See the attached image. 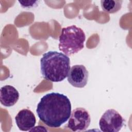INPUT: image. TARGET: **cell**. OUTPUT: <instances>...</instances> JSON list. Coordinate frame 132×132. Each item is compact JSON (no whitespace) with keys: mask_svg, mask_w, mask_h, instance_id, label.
<instances>
[{"mask_svg":"<svg viewBox=\"0 0 132 132\" xmlns=\"http://www.w3.org/2000/svg\"><path fill=\"white\" fill-rule=\"evenodd\" d=\"M18 91L11 85H5L0 89V101L1 104L6 107L14 105L19 98Z\"/></svg>","mask_w":132,"mask_h":132,"instance_id":"8","label":"cell"},{"mask_svg":"<svg viewBox=\"0 0 132 132\" xmlns=\"http://www.w3.org/2000/svg\"><path fill=\"white\" fill-rule=\"evenodd\" d=\"M15 121L18 127L22 131H30L36 123L34 113L28 109H23L19 111L15 117Z\"/></svg>","mask_w":132,"mask_h":132,"instance_id":"7","label":"cell"},{"mask_svg":"<svg viewBox=\"0 0 132 132\" xmlns=\"http://www.w3.org/2000/svg\"><path fill=\"white\" fill-rule=\"evenodd\" d=\"M125 119L114 109L107 110L99 121V126L104 132H118L125 124Z\"/></svg>","mask_w":132,"mask_h":132,"instance_id":"4","label":"cell"},{"mask_svg":"<svg viewBox=\"0 0 132 132\" xmlns=\"http://www.w3.org/2000/svg\"><path fill=\"white\" fill-rule=\"evenodd\" d=\"M36 112L40 120L47 126L58 128L69 120L71 113V103L63 94L51 92L41 98Z\"/></svg>","mask_w":132,"mask_h":132,"instance_id":"1","label":"cell"},{"mask_svg":"<svg viewBox=\"0 0 132 132\" xmlns=\"http://www.w3.org/2000/svg\"><path fill=\"white\" fill-rule=\"evenodd\" d=\"M86 35L83 30L76 25L62 28L59 38V49L68 56L74 55L84 47Z\"/></svg>","mask_w":132,"mask_h":132,"instance_id":"3","label":"cell"},{"mask_svg":"<svg viewBox=\"0 0 132 132\" xmlns=\"http://www.w3.org/2000/svg\"><path fill=\"white\" fill-rule=\"evenodd\" d=\"M90 116L88 111L82 107L74 109L69 118L67 127L73 131H83L90 125Z\"/></svg>","mask_w":132,"mask_h":132,"instance_id":"5","label":"cell"},{"mask_svg":"<svg viewBox=\"0 0 132 132\" xmlns=\"http://www.w3.org/2000/svg\"><path fill=\"white\" fill-rule=\"evenodd\" d=\"M70 69L69 57L60 52L49 51L40 59V70L43 78L52 82H60L66 78Z\"/></svg>","mask_w":132,"mask_h":132,"instance_id":"2","label":"cell"},{"mask_svg":"<svg viewBox=\"0 0 132 132\" xmlns=\"http://www.w3.org/2000/svg\"><path fill=\"white\" fill-rule=\"evenodd\" d=\"M39 1H19L20 5L24 8H30L37 5Z\"/></svg>","mask_w":132,"mask_h":132,"instance_id":"10","label":"cell"},{"mask_svg":"<svg viewBox=\"0 0 132 132\" xmlns=\"http://www.w3.org/2000/svg\"><path fill=\"white\" fill-rule=\"evenodd\" d=\"M89 72L86 67L82 64L72 66L68 75V82L75 88H84L87 84Z\"/></svg>","mask_w":132,"mask_h":132,"instance_id":"6","label":"cell"},{"mask_svg":"<svg viewBox=\"0 0 132 132\" xmlns=\"http://www.w3.org/2000/svg\"><path fill=\"white\" fill-rule=\"evenodd\" d=\"M121 0H102L101 5L102 10L108 13H114L119 11L122 5Z\"/></svg>","mask_w":132,"mask_h":132,"instance_id":"9","label":"cell"}]
</instances>
